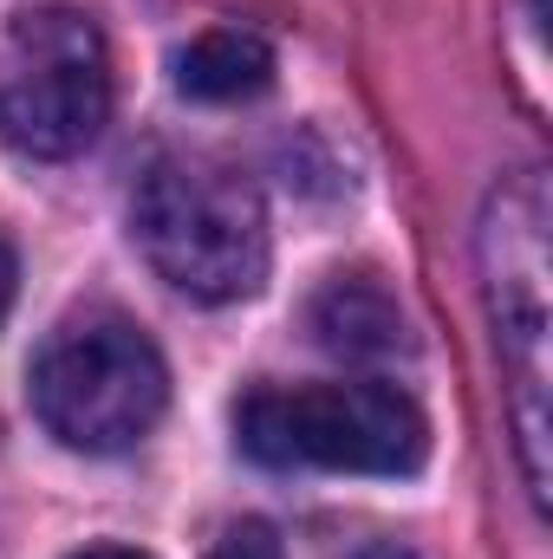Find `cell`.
<instances>
[{"mask_svg": "<svg viewBox=\"0 0 553 559\" xmlns=\"http://www.w3.org/2000/svg\"><path fill=\"white\" fill-rule=\"evenodd\" d=\"M548 176L515 169L489 189L482 222H475V261H482V299L495 325V352L508 371V411H515V455L534 508H548V345H553V306H548Z\"/></svg>", "mask_w": 553, "mask_h": 559, "instance_id": "cell-1", "label": "cell"}, {"mask_svg": "<svg viewBox=\"0 0 553 559\" xmlns=\"http://www.w3.org/2000/svg\"><path fill=\"white\" fill-rule=\"evenodd\" d=\"M131 235L156 280L202 306L248 299L268 280L261 189L222 156H156L131 195Z\"/></svg>", "mask_w": 553, "mask_h": 559, "instance_id": "cell-2", "label": "cell"}, {"mask_svg": "<svg viewBox=\"0 0 553 559\" xmlns=\"http://www.w3.org/2000/svg\"><path fill=\"white\" fill-rule=\"evenodd\" d=\"M242 455L268 468L332 475H416L430 455V423L398 384H261L235 404Z\"/></svg>", "mask_w": 553, "mask_h": 559, "instance_id": "cell-3", "label": "cell"}, {"mask_svg": "<svg viewBox=\"0 0 553 559\" xmlns=\"http://www.w3.org/2000/svg\"><path fill=\"white\" fill-rule=\"evenodd\" d=\"M26 391H33V417L66 449L125 455L163 417L169 371L143 325L118 319V312H85V319H66L39 345Z\"/></svg>", "mask_w": 553, "mask_h": 559, "instance_id": "cell-4", "label": "cell"}, {"mask_svg": "<svg viewBox=\"0 0 553 559\" xmlns=\"http://www.w3.org/2000/svg\"><path fill=\"white\" fill-rule=\"evenodd\" d=\"M111 118V52L92 13L26 7L0 39V138L20 156L66 163Z\"/></svg>", "mask_w": 553, "mask_h": 559, "instance_id": "cell-5", "label": "cell"}, {"mask_svg": "<svg viewBox=\"0 0 553 559\" xmlns=\"http://www.w3.org/2000/svg\"><path fill=\"white\" fill-rule=\"evenodd\" d=\"M306 325L326 352L339 358H398L411 345L404 332V306L391 299V286L378 274H332L313 306H306Z\"/></svg>", "mask_w": 553, "mask_h": 559, "instance_id": "cell-6", "label": "cell"}, {"mask_svg": "<svg viewBox=\"0 0 553 559\" xmlns=\"http://www.w3.org/2000/svg\"><path fill=\"white\" fill-rule=\"evenodd\" d=\"M274 85V46L242 26H209L176 52V92L196 105H248Z\"/></svg>", "mask_w": 553, "mask_h": 559, "instance_id": "cell-7", "label": "cell"}, {"mask_svg": "<svg viewBox=\"0 0 553 559\" xmlns=\"http://www.w3.org/2000/svg\"><path fill=\"white\" fill-rule=\"evenodd\" d=\"M209 559H280V540L268 521H235V527H222Z\"/></svg>", "mask_w": 553, "mask_h": 559, "instance_id": "cell-8", "label": "cell"}, {"mask_svg": "<svg viewBox=\"0 0 553 559\" xmlns=\"http://www.w3.org/2000/svg\"><path fill=\"white\" fill-rule=\"evenodd\" d=\"M13 286H20V254H13V241L0 235V319H7V306H13Z\"/></svg>", "mask_w": 553, "mask_h": 559, "instance_id": "cell-9", "label": "cell"}, {"mask_svg": "<svg viewBox=\"0 0 553 559\" xmlns=\"http://www.w3.org/2000/svg\"><path fill=\"white\" fill-rule=\"evenodd\" d=\"M72 559H150V554H138V547H85V554H72Z\"/></svg>", "mask_w": 553, "mask_h": 559, "instance_id": "cell-10", "label": "cell"}, {"mask_svg": "<svg viewBox=\"0 0 553 559\" xmlns=\"http://www.w3.org/2000/svg\"><path fill=\"white\" fill-rule=\"evenodd\" d=\"M352 559H411L404 547H365V554H352Z\"/></svg>", "mask_w": 553, "mask_h": 559, "instance_id": "cell-11", "label": "cell"}]
</instances>
